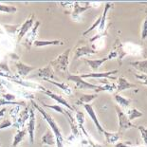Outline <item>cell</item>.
<instances>
[{
  "label": "cell",
  "mask_w": 147,
  "mask_h": 147,
  "mask_svg": "<svg viewBox=\"0 0 147 147\" xmlns=\"http://www.w3.org/2000/svg\"><path fill=\"white\" fill-rule=\"evenodd\" d=\"M32 105L36 110H38L40 112V114L43 116L44 120H45L48 124L49 125V127L51 128V131L52 133L54 134V137H55V140H56V147H64L65 145V139H64V136L62 135V132L60 130V127L57 124V123L55 121V120L51 117V115H49L48 112L45 111L44 109L41 107L40 105H38L36 104L35 102L32 101Z\"/></svg>",
  "instance_id": "cell-1"
},
{
  "label": "cell",
  "mask_w": 147,
  "mask_h": 147,
  "mask_svg": "<svg viewBox=\"0 0 147 147\" xmlns=\"http://www.w3.org/2000/svg\"><path fill=\"white\" fill-rule=\"evenodd\" d=\"M67 79L76 84V86L80 89H87V90H94L97 93L100 91H105L102 86H96V84H90L88 82H86L84 79L81 78L80 75H73V74H68Z\"/></svg>",
  "instance_id": "cell-2"
},
{
  "label": "cell",
  "mask_w": 147,
  "mask_h": 147,
  "mask_svg": "<svg viewBox=\"0 0 147 147\" xmlns=\"http://www.w3.org/2000/svg\"><path fill=\"white\" fill-rule=\"evenodd\" d=\"M69 52H70V49H67V51H65L63 53H61L60 55L57 56V58L52 60L49 64H51L52 67H55L59 71L67 72L68 64H69V60H68Z\"/></svg>",
  "instance_id": "cell-3"
},
{
  "label": "cell",
  "mask_w": 147,
  "mask_h": 147,
  "mask_svg": "<svg viewBox=\"0 0 147 147\" xmlns=\"http://www.w3.org/2000/svg\"><path fill=\"white\" fill-rule=\"evenodd\" d=\"M116 112H117L118 115V120H119V133H123L124 131H126L128 129L132 127H136L135 124H133L128 119L127 115L124 113V112L121 110V107L119 106H116L115 107Z\"/></svg>",
  "instance_id": "cell-4"
},
{
  "label": "cell",
  "mask_w": 147,
  "mask_h": 147,
  "mask_svg": "<svg viewBox=\"0 0 147 147\" xmlns=\"http://www.w3.org/2000/svg\"><path fill=\"white\" fill-rule=\"evenodd\" d=\"M39 26H40V22L36 21L35 24L33 25V28L30 30V32H28L24 37L25 39L23 41V45H24L25 48H26L27 49H29V51L32 49V47L33 46V43H34V41H35V39H36Z\"/></svg>",
  "instance_id": "cell-5"
},
{
  "label": "cell",
  "mask_w": 147,
  "mask_h": 147,
  "mask_svg": "<svg viewBox=\"0 0 147 147\" xmlns=\"http://www.w3.org/2000/svg\"><path fill=\"white\" fill-rule=\"evenodd\" d=\"M34 20H35V16H34V14H32L30 17L28 18V19L20 26L19 30H18L19 32H18V36H17L18 42H21L22 39L25 37V35L30 32V30L32 29V27L34 25Z\"/></svg>",
  "instance_id": "cell-6"
},
{
  "label": "cell",
  "mask_w": 147,
  "mask_h": 147,
  "mask_svg": "<svg viewBox=\"0 0 147 147\" xmlns=\"http://www.w3.org/2000/svg\"><path fill=\"white\" fill-rule=\"evenodd\" d=\"M116 73H118V70H112V71H108V72H93V73H89V74H82L80 75L82 79H86V78H95V79H111V80H116L117 78L112 76Z\"/></svg>",
  "instance_id": "cell-7"
},
{
  "label": "cell",
  "mask_w": 147,
  "mask_h": 147,
  "mask_svg": "<svg viewBox=\"0 0 147 147\" xmlns=\"http://www.w3.org/2000/svg\"><path fill=\"white\" fill-rule=\"evenodd\" d=\"M41 91L44 93V94L48 95V96L49 97V98H51L52 100H54V101H56L59 105H65V107L68 108V109H69V110H71V111H73V110H74V107H72V106H71L69 104H68L67 100H65V98H63L62 96L55 94V93H53L52 91H51V90H48V89H45V88L42 89Z\"/></svg>",
  "instance_id": "cell-8"
},
{
  "label": "cell",
  "mask_w": 147,
  "mask_h": 147,
  "mask_svg": "<svg viewBox=\"0 0 147 147\" xmlns=\"http://www.w3.org/2000/svg\"><path fill=\"white\" fill-rule=\"evenodd\" d=\"M92 8V3H86V6H81V3L74 2L73 3V12H72V18L74 20L79 19V16L83 12L86 11L87 10Z\"/></svg>",
  "instance_id": "cell-9"
},
{
  "label": "cell",
  "mask_w": 147,
  "mask_h": 147,
  "mask_svg": "<svg viewBox=\"0 0 147 147\" xmlns=\"http://www.w3.org/2000/svg\"><path fill=\"white\" fill-rule=\"evenodd\" d=\"M84 108L86 109V113L87 115L89 116L90 119L92 120V121L95 124V126L96 128L98 129V131L100 133H102L104 132V128H102V126L99 123V121H98V118H97V116H96V113H95V110H94V108H93V106L91 105H89V104H86V105H84Z\"/></svg>",
  "instance_id": "cell-10"
},
{
  "label": "cell",
  "mask_w": 147,
  "mask_h": 147,
  "mask_svg": "<svg viewBox=\"0 0 147 147\" xmlns=\"http://www.w3.org/2000/svg\"><path fill=\"white\" fill-rule=\"evenodd\" d=\"M34 132H35V113L32 108L30 109L29 123H28V133H29L30 143H34Z\"/></svg>",
  "instance_id": "cell-11"
},
{
  "label": "cell",
  "mask_w": 147,
  "mask_h": 147,
  "mask_svg": "<svg viewBox=\"0 0 147 147\" xmlns=\"http://www.w3.org/2000/svg\"><path fill=\"white\" fill-rule=\"evenodd\" d=\"M37 76L39 78H42L45 81L47 80H54L55 76H54V70H53V67L51 65V64H49L47 67L39 68L38 69V73H37Z\"/></svg>",
  "instance_id": "cell-12"
},
{
  "label": "cell",
  "mask_w": 147,
  "mask_h": 147,
  "mask_svg": "<svg viewBox=\"0 0 147 147\" xmlns=\"http://www.w3.org/2000/svg\"><path fill=\"white\" fill-rule=\"evenodd\" d=\"M15 67H16L17 72L21 77H26L28 76L32 71L36 69V67H32V65H28L26 64L22 63L20 61L15 62Z\"/></svg>",
  "instance_id": "cell-13"
},
{
  "label": "cell",
  "mask_w": 147,
  "mask_h": 147,
  "mask_svg": "<svg viewBox=\"0 0 147 147\" xmlns=\"http://www.w3.org/2000/svg\"><path fill=\"white\" fill-rule=\"evenodd\" d=\"M137 86L132 83H130L129 81L126 80L125 78L121 76L118 78V83L117 86H116V91L117 92H121L123 90H127L130 88H136Z\"/></svg>",
  "instance_id": "cell-14"
},
{
  "label": "cell",
  "mask_w": 147,
  "mask_h": 147,
  "mask_svg": "<svg viewBox=\"0 0 147 147\" xmlns=\"http://www.w3.org/2000/svg\"><path fill=\"white\" fill-rule=\"evenodd\" d=\"M97 51L94 49L91 48L89 46H82L80 48H78L75 51V56H74V60H77L78 58L82 57V56H86V55H91L95 54Z\"/></svg>",
  "instance_id": "cell-15"
},
{
  "label": "cell",
  "mask_w": 147,
  "mask_h": 147,
  "mask_svg": "<svg viewBox=\"0 0 147 147\" xmlns=\"http://www.w3.org/2000/svg\"><path fill=\"white\" fill-rule=\"evenodd\" d=\"M123 51L127 54H133V55H139L142 52V47H140L137 44H132V43H127V44H123Z\"/></svg>",
  "instance_id": "cell-16"
},
{
  "label": "cell",
  "mask_w": 147,
  "mask_h": 147,
  "mask_svg": "<svg viewBox=\"0 0 147 147\" xmlns=\"http://www.w3.org/2000/svg\"><path fill=\"white\" fill-rule=\"evenodd\" d=\"M112 3H106L105 4V10L104 12L101 14V22H100V25L98 27V30H99V33H105V22H106V16H107V12L108 11L110 10L112 8Z\"/></svg>",
  "instance_id": "cell-17"
},
{
  "label": "cell",
  "mask_w": 147,
  "mask_h": 147,
  "mask_svg": "<svg viewBox=\"0 0 147 147\" xmlns=\"http://www.w3.org/2000/svg\"><path fill=\"white\" fill-rule=\"evenodd\" d=\"M29 117H30V108L26 107L23 111H21L19 113L17 120H16V123H15L14 124H12V125H14L15 127H17V128L23 127L25 123H26V121L29 119Z\"/></svg>",
  "instance_id": "cell-18"
},
{
  "label": "cell",
  "mask_w": 147,
  "mask_h": 147,
  "mask_svg": "<svg viewBox=\"0 0 147 147\" xmlns=\"http://www.w3.org/2000/svg\"><path fill=\"white\" fill-rule=\"evenodd\" d=\"M41 142H42V144H45V145H49V146L56 145V140H55L54 134L52 133L51 130L48 129L46 131V133L44 134L43 137H42Z\"/></svg>",
  "instance_id": "cell-19"
},
{
  "label": "cell",
  "mask_w": 147,
  "mask_h": 147,
  "mask_svg": "<svg viewBox=\"0 0 147 147\" xmlns=\"http://www.w3.org/2000/svg\"><path fill=\"white\" fill-rule=\"evenodd\" d=\"M107 60H108L107 57H105V58H102V59H95V60H93V59H86V63L89 65L90 68L92 69V71L97 72V71L99 70V68L101 67V65Z\"/></svg>",
  "instance_id": "cell-20"
},
{
  "label": "cell",
  "mask_w": 147,
  "mask_h": 147,
  "mask_svg": "<svg viewBox=\"0 0 147 147\" xmlns=\"http://www.w3.org/2000/svg\"><path fill=\"white\" fill-rule=\"evenodd\" d=\"M52 45H63V41L61 40H35L33 43V46L36 48H43L47 46H52Z\"/></svg>",
  "instance_id": "cell-21"
},
{
  "label": "cell",
  "mask_w": 147,
  "mask_h": 147,
  "mask_svg": "<svg viewBox=\"0 0 147 147\" xmlns=\"http://www.w3.org/2000/svg\"><path fill=\"white\" fill-rule=\"evenodd\" d=\"M130 65L137 69L138 71L142 72V74L147 75V59L142 61H136V62H131Z\"/></svg>",
  "instance_id": "cell-22"
},
{
  "label": "cell",
  "mask_w": 147,
  "mask_h": 147,
  "mask_svg": "<svg viewBox=\"0 0 147 147\" xmlns=\"http://www.w3.org/2000/svg\"><path fill=\"white\" fill-rule=\"evenodd\" d=\"M75 119H76V123L78 124V126L80 127V129L83 131V133H84V135L86 136V139H88L89 135H88V133L86 132V129H84V115L82 111H77V113H76V116H75Z\"/></svg>",
  "instance_id": "cell-23"
},
{
  "label": "cell",
  "mask_w": 147,
  "mask_h": 147,
  "mask_svg": "<svg viewBox=\"0 0 147 147\" xmlns=\"http://www.w3.org/2000/svg\"><path fill=\"white\" fill-rule=\"evenodd\" d=\"M104 135L105 138V140L107 143H116L120 140V133H112V132H107V131L104 130Z\"/></svg>",
  "instance_id": "cell-24"
},
{
  "label": "cell",
  "mask_w": 147,
  "mask_h": 147,
  "mask_svg": "<svg viewBox=\"0 0 147 147\" xmlns=\"http://www.w3.org/2000/svg\"><path fill=\"white\" fill-rule=\"evenodd\" d=\"M114 99H115V101L117 102V104L119 105L123 106V107H128V106L130 105L131 102H132V100L131 99L126 98V97H123V96H121L119 94H115Z\"/></svg>",
  "instance_id": "cell-25"
},
{
  "label": "cell",
  "mask_w": 147,
  "mask_h": 147,
  "mask_svg": "<svg viewBox=\"0 0 147 147\" xmlns=\"http://www.w3.org/2000/svg\"><path fill=\"white\" fill-rule=\"evenodd\" d=\"M47 82H49L51 84H54V86L60 87V88L63 90V91L67 95H71L72 94V89L70 88V86H68L67 84H65V83H59V82H54V81H51V80H47Z\"/></svg>",
  "instance_id": "cell-26"
},
{
  "label": "cell",
  "mask_w": 147,
  "mask_h": 147,
  "mask_svg": "<svg viewBox=\"0 0 147 147\" xmlns=\"http://www.w3.org/2000/svg\"><path fill=\"white\" fill-rule=\"evenodd\" d=\"M97 97V93L96 94H84V95H82L80 97L79 101L76 102L77 105H86V104H89L90 102H92L93 100Z\"/></svg>",
  "instance_id": "cell-27"
},
{
  "label": "cell",
  "mask_w": 147,
  "mask_h": 147,
  "mask_svg": "<svg viewBox=\"0 0 147 147\" xmlns=\"http://www.w3.org/2000/svg\"><path fill=\"white\" fill-rule=\"evenodd\" d=\"M27 134V130L26 129H23V130H19L18 132L15 134L14 136V139H13V142H12V145L11 147H16L19 143L24 140L25 136Z\"/></svg>",
  "instance_id": "cell-28"
},
{
  "label": "cell",
  "mask_w": 147,
  "mask_h": 147,
  "mask_svg": "<svg viewBox=\"0 0 147 147\" xmlns=\"http://www.w3.org/2000/svg\"><path fill=\"white\" fill-rule=\"evenodd\" d=\"M127 115L128 119H129V121H133L135 120V119H138L140 117H142V112L138 110L137 108H132V109H129V110H127V112L125 113Z\"/></svg>",
  "instance_id": "cell-29"
},
{
  "label": "cell",
  "mask_w": 147,
  "mask_h": 147,
  "mask_svg": "<svg viewBox=\"0 0 147 147\" xmlns=\"http://www.w3.org/2000/svg\"><path fill=\"white\" fill-rule=\"evenodd\" d=\"M17 11V8L15 6L5 5L0 3V12H5V13H14Z\"/></svg>",
  "instance_id": "cell-30"
},
{
  "label": "cell",
  "mask_w": 147,
  "mask_h": 147,
  "mask_svg": "<svg viewBox=\"0 0 147 147\" xmlns=\"http://www.w3.org/2000/svg\"><path fill=\"white\" fill-rule=\"evenodd\" d=\"M3 28L9 34H14L17 32L18 29L20 28V24H15V25H3Z\"/></svg>",
  "instance_id": "cell-31"
},
{
  "label": "cell",
  "mask_w": 147,
  "mask_h": 147,
  "mask_svg": "<svg viewBox=\"0 0 147 147\" xmlns=\"http://www.w3.org/2000/svg\"><path fill=\"white\" fill-rule=\"evenodd\" d=\"M41 104L44 105V106H46V107H48V108H51V109H52V110H54V111H56V112H58V113H61V114H65V110L64 108H62L60 105H47V104H45V102H41Z\"/></svg>",
  "instance_id": "cell-32"
},
{
  "label": "cell",
  "mask_w": 147,
  "mask_h": 147,
  "mask_svg": "<svg viewBox=\"0 0 147 147\" xmlns=\"http://www.w3.org/2000/svg\"><path fill=\"white\" fill-rule=\"evenodd\" d=\"M2 105H26L24 102H8L4 99L0 98V106Z\"/></svg>",
  "instance_id": "cell-33"
},
{
  "label": "cell",
  "mask_w": 147,
  "mask_h": 147,
  "mask_svg": "<svg viewBox=\"0 0 147 147\" xmlns=\"http://www.w3.org/2000/svg\"><path fill=\"white\" fill-rule=\"evenodd\" d=\"M138 129H139L140 133V136H142V142H144V144L147 145V128L140 125V126L138 127Z\"/></svg>",
  "instance_id": "cell-34"
},
{
  "label": "cell",
  "mask_w": 147,
  "mask_h": 147,
  "mask_svg": "<svg viewBox=\"0 0 147 147\" xmlns=\"http://www.w3.org/2000/svg\"><path fill=\"white\" fill-rule=\"evenodd\" d=\"M100 22H101V15H100V16L98 17V19H97L95 22H94V23H93L92 24V26L91 27H90L89 28V29L88 30H86V32H84L83 34H84V35H86V34L87 33H89L90 32H92V30H94L95 29V28H97V27H99V25H100Z\"/></svg>",
  "instance_id": "cell-35"
},
{
  "label": "cell",
  "mask_w": 147,
  "mask_h": 147,
  "mask_svg": "<svg viewBox=\"0 0 147 147\" xmlns=\"http://www.w3.org/2000/svg\"><path fill=\"white\" fill-rule=\"evenodd\" d=\"M147 38V17L145 18L144 22L142 25V39L145 40Z\"/></svg>",
  "instance_id": "cell-36"
},
{
  "label": "cell",
  "mask_w": 147,
  "mask_h": 147,
  "mask_svg": "<svg viewBox=\"0 0 147 147\" xmlns=\"http://www.w3.org/2000/svg\"><path fill=\"white\" fill-rule=\"evenodd\" d=\"M11 125H12V123H11V121L10 120H4V121H2L1 123H0V130L5 129V128H8V127H10Z\"/></svg>",
  "instance_id": "cell-37"
},
{
  "label": "cell",
  "mask_w": 147,
  "mask_h": 147,
  "mask_svg": "<svg viewBox=\"0 0 147 147\" xmlns=\"http://www.w3.org/2000/svg\"><path fill=\"white\" fill-rule=\"evenodd\" d=\"M135 76L140 81H142L143 84L147 86V75H144V74H135Z\"/></svg>",
  "instance_id": "cell-38"
},
{
  "label": "cell",
  "mask_w": 147,
  "mask_h": 147,
  "mask_svg": "<svg viewBox=\"0 0 147 147\" xmlns=\"http://www.w3.org/2000/svg\"><path fill=\"white\" fill-rule=\"evenodd\" d=\"M3 98L8 102H14V100L16 99V97H15L14 95H12V94H10V93H7V94L3 95Z\"/></svg>",
  "instance_id": "cell-39"
},
{
  "label": "cell",
  "mask_w": 147,
  "mask_h": 147,
  "mask_svg": "<svg viewBox=\"0 0 147 147\" xmlns=\"http://www.w3.org/2000/svg\"><path fill=\"white\" fill-rule=\"evenodd\" d=\"M0 69L2 70L1 72H3V73H5L4 71H6V72H10V69H9V67L7 65V62L5 61V63L3 62V63L0 65Z\"/></svg>",
  "instance_id": "cell-40"
},
{
  "label": "cell",
  "mask_w": 147,
  "mask_h": 147,
  "mask_svg": "<svg viewBox=\"0 0 147 147\" xmlns=\"http://www.w3.org/2000/svg\"><path fill=\"white\" fill-rule=\"evenodd\" d=\"M115 147H133V146L130 144V142H118L115 144Z\"/></svg>",
  "instance_id": "cell-41"
},
{
  "label": "cell",
  "mask_w": 147,
  "mask_h": 147,
  "mask_svg": "<svg viewBox=\"0 0 147 147\" xmlns=\"http://www.w3.org/2000/svg\"><path fill=\"white\" fill-rule=\"evenodd\" d=\"M5 112H6V107L2 108V109H0V118H1V117H3V116H4Z\"/></svg>",
  "instance_id": "cell-42"
},
{
  "label": "cell",
  "mask_w": 147,
  "mask_h": 147,
  "mask_svg": "<svg viewBox=\"0 0 147 147\" xmlns=\"http://www.w3.org/2000/svg\"><path fill=\"white\" fill-rule=\"evenodd\" d=\"M142 3H143V4H146V5H147V2H142Z\"/></svg>",
  "instance_id": "cell-43"
},
{
  "label": "cell",
  "mask_w": 147,
  "mask_h": 147,
  "mask_svg": "<svg viewBox=\"0 0 147 147\" xmlns=\"http://www.w3.org/2000/svg\"><path fill=\"white\" fill-rule=\"evenodd\" d=\"M0 147H1V142H0Z\"/></svg>",
  "instance_id": "cell-44"
}]
</instances>
